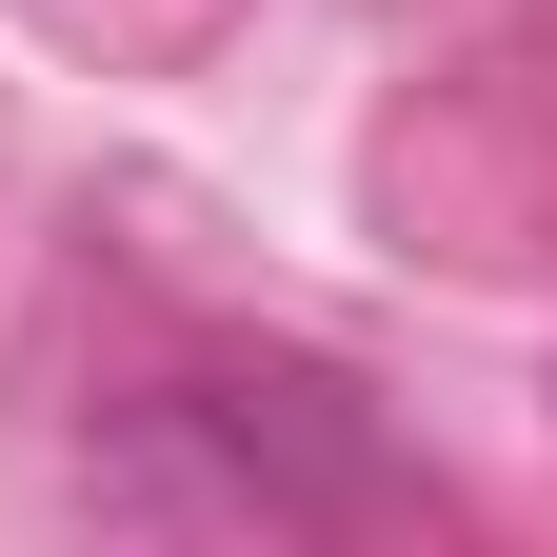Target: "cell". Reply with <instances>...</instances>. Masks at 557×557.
Masks as SVG:
<instances>
[{
    "mask_svg": "<svg viewBox=\"0 0 557 557\" xmlns=\"http://www.w3.org/2000/svg\"><path fill=\"white\" fill-rule=\"evenodd\" d=\"M100 498L199 518V537H319V518H379V458L319 379H180L100 438Z\"/></svg>",
    "mask_w": 557,
    "mask_h": 557,
    "instance_id": "1",
    "label": "cell"
}]
</instances>
